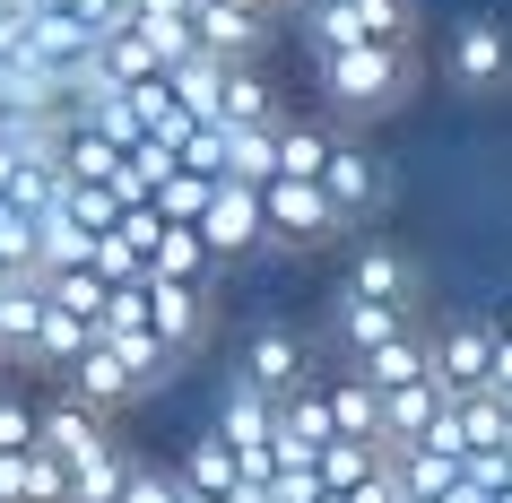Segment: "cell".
I'll return each mask as SVG.
<instances>
[{
    "label": "cell",
    "instance_id": "cell-12",
    "mask_svg": "<svg viewBox=\"0 0 512 503\" xmlns=\"http://www.w3.org/2000/svg\"><path fill=\"white\" fill-rule=\"evenodd\" d=\"M35 330H44V269H9L0 278V365H35Z\"/></svg>",
    "mask_w": 512,
    "mask_h": 503
},
{
    "label": "cell",
    "instance_id": "cell-1",
    "mask_svg": "<svg viewBox=\"0 0 512 503\" xmlns=\"http://www.w3.org/2000/svg\"><path fill=\"white\" fill-rule=\"evenodd\" d=\"M313 79H322L330 113L382 122V113L408 96V79H417V53H408V44H339V53H313Z\"/></svg>",
    "mask_w": 512,
    "mask_h": 503
},
{
    "label": "cell",
    "instance_id": "cell-3",
    "mask_svg": "<svg viewBox=\"0 0 512 503\" xmlns=\"http://www.w3.org/2000/svg\"><path fill=\"white\" fill-rule=\"evenodd\" d=\"M322 235H339L330 191L313 183V174H270V183H261V243L304 252V243H322Z\"/></svg>",
    "mask_w": 512,
    "mask_h": 503
},
{
    "label": "cell",
    "instance_id": "cell-2",
    "mask_svg": "<svg viewBox=\"0 0 512 503\" xmlns=\"http://www.w3.org/2000/svg\"><path fill=\"white\" fill-rule=\"evenodd\" d=\"M209 434L243 460V477H270L278 469V399L252 391V382H235V373H226V391H217V425Z\"/></svg>",
    "mask_w": 512,
    "mask_h": 503
},
{
    "label": "cell",
    "instance_id": "cell-9",
    "mask_svg": "<svg viewBox=\"0 0 512 503\" xmlns=\"http://www.w3.org/2000/svg\"><path fill=\"white\" fill-rule=\"evenodd\" d=\"M209 122H226V131H270V122H287L278 87L261 79V61H226L217 70V113Z\"/></svg>",
    "mask_w": 512,
    "mask_h": 503
},
{
    "label": "cell",
    "instance_id": "cell-15",
    "mask_svg": "<svg viewBox=\"0 0 512 503\" xmlns=\"http://www.w3.org/2000/svg\"><path fill=\"white\" fill-rule=\"evenodd\" d=\"M356 373H365L374 391H400V382H434V365H426V330H400L391 347H365V356H356Z\"/></svg>",
    "mask_w": 512,
    "mask_h": 503
},
{
    "label": "cell",
    "instance_id": "cell-16",
    "mask_svg": "<svg viewBox=\"0 0 512 503\" xmlns=\"http://www.w3.org/2000/svg\"><path fill=\"white\" fill-rule=\"evenodd\" d=\"M174 477H183V486H200V495H226V503L243 495V460L217 443V434H200V443L183 451V469H174Z\"/></svg>",
    "mask_w": 512,
    "mask_h": 503
},
{
    "label": "cell",
    "instance_id": "cell-21",
    "mask_svg": "<svg viewBox=\"0 0 512 503\" xmlns=\"http://www.w3.org/2000/svg\"><path fill=\"white\" fill-rule=\"evenodd\" d=\"M0 278H9V261H0Z\"/></svg>",
    "mask_w": 512,
    "mask_h": 503
},
{
    "label": "cell",
    "instance_id": "cell-20",
    "mask_svg": "<svg viewBox=\"0 0 512 503\" xmlns=\"http://www.w3.org/2000/svg\"><path fill=\"white\" fill-rule=\"evenodd\" d=\"M495 330H504V339H512V295H504V313H495Z\"/></svg>",
    "mask_w": 512,
    "mask_h": 503
},
{
    "label": "cell",
    "instance_id": "cell-4",
    "mask_svg": "<svg viewBox=\"0 0 512 503\" xmlns=\"http://www.w3.org/2000/svg\"><path fill=\"white\" fill-rule=\"evenodd\" d=\"M322 191H330V217H339V226L374 217V209H382V157H374L356 131H330V148H322Z\"/></svg>",
    "mask_w": 512,
    "mask_h": 503
},
{
    "label": "cell",
    "instance_id": "cell-14",
    "mask_svg": "<svg viewBox=\"0 0 512 503\" xmlns=\"http://www.w3.org/2000/svg\"><path fill=\"white\" fill-rule=\"evenodd\" d=\"M322 408H330V434L339 443H374L382 451V399H374V382L365 373H339V382H322Z\"/></svg>",
    "mask_w": 512,
    "mask_h": 503
},
{
    "label": "cell",
    "instance_id": "cell-5",
    "mask_svg": "<svg viewBox=\"0 0 512 503\" xmlns=\"http://www.w3.org/2000/svg\"><path fill=\"white\" fill-rule=\"evenodd\" d=\"M191 226H200V243H209V261H243V252H261V183H226V174H217Z\"/></svg>",
    "mask_w": 512,
    "mask_h": 503
},
{
    "label": "cell",
    "instance_id": "cell-6",
    "mask_svg": "<svg viewBox=\"0 0 512 503\" xmlns=\"http://www.w3.org/2000/svg\"><path fill=\"white\" fill-rule=\"evenodd\" d=\"M426 365H434V382H443V399L486 391V382H495V321H452V330H434Z\"/></svg>",
    "mask_w": 512,
    "mask_h": 503
},
{
    "label": "cell",
    "instance_id": "cell-17",
    "mask_svg": "<svg viewBox=\"0 0 512 503\" xmlns=\"http://www.w3.org/2000/svg\"><path fill=\"white\" fill-rule=\"evenodd\" d=\"M0 451H35V399L0 382Z\"/></svg>",
    "mask_w": 512,
    "mask_h": 503
},
{
    "label": "cell",
    "instance_id": "cell-8",
    "mask_svg": "<svg viewBox=\"0 0 512 503\" xmlns=\"http://www.w3.org/2000/svg\"><path fill=\"white\" fill-rule=\"evenodd\" d=\"M235 382H252V391H270V399H287V391H304L313 373H304V339L296 330H252L243 339V356H235Z\"/></svg>",
    "mask_w": 512,
    "mask_h": 503
},
{
    "label": "cell",
    "instance_id": "cell-10",
    "mask_svg": "<svg viewBox=\"0 0 512 503\" xmlns=\"http://www.w3.org/2000/svg\"><path fill=\"white\" fill-rule=\"evenodd\" d=\"M443 61H452L460 87H504L512 79V35L495 27V18H460L452 44H443Z\"/></svg>",
    "mask_w": 512,
    "mask_h": 503
},
{
    "label": "cell",
    "instance_id": "cell-19",
    "mask_svg": "<svg viewBox=\"0 0 512 503\" xmlns=\"http://www.w3.org/2000/svg\"><path fill=\"white\" fill-rule=\"evenodd\" d=\"M486 391L512 399V339H504V330H495V382H486Z\"/></svg>",
    "mask_w": 512,
    "mask_h": 503
},
{
    "label": "cell",
    "instance_id": "cell-11",
    "mask_svg": "<svg viewBox=\"0 0 512 503\" xmlns=\"http://www.w3.org/2000/svg\"><path fill=\"white\" fill-rule=\"evenodd\" d=\"M339 295H365V304H408L417 313V261H408L400 243H365L339 278Z\"/></svg>",
    "mask_w": 512,
    "mask_h": 503
},
{
    "label": "cell",
    "instance_id": "cell-7",
    "mask_svg": "<svg viewBox=\"0 0 512 503\" xmlns=\"http://www.w3.org/2000/svg\"><path fill=\"white\" fill-rule=\"evenodd\" d=\"M148 339L183 365L191 347L209 339V287H191V278H148Z\"/></svg>",
    "mask_w": 512,
    "mask_h": 503
},
{
    "label": "cell",
    "instance_id": "cell-13",
    "mask_svg": "<svg viewBox=\"0 0 512 503\" xmlns=\"http://www.w3.org/2000/svg\"><path fill=\"white\" fill-rule=\"evenodd\" d=\"M400 330H417V313H408V304H365V295H330V339L348 347V365L365 356V347H391Z\"/></svg>",
    "mask_w": 512,
    "mask_h": 503
},
{
    "label": "cell",
    "instance_id": "cell-18",
    "mask_svg": "<svg viewBox=\"0 0 512 503\" xmlns=\"http://www.w3.org/2000/svg\"><path fill=\"white\" fill-rule=\"evenodd\" d=\"M122 503H183V477H174V469H148V460H131V477H122Z\"/></svg>",
    "mask_w": 512,
    "mask_h": 503
}]
</instances>
